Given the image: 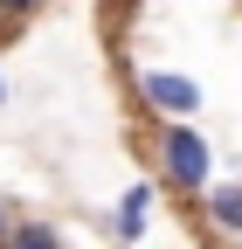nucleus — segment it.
Listing matches in <instances>:
<instances>
[{"label": "nucleus", "instance_id": "1", "mask_svg": "<svg viewBox=\"0 0 242 249\" xmlns=\"http://www.w3.org/2000/svg\"><path fill=\"white\" fill-rule=\"evenodd\" d=\"M153 160H159V187H173V194H187V201H201L207 187H215V152H207V132L194 118H159Z\"/></svg>", "mask_w": 242, "mask_h": 249}, {"label": "nucleus", "instance_id": "2", "mask_svg": "<svg viewBox=\"0 0 242 249\" xmlns=\"http://www.w3.org/2000/svg\"><path fill=\"white\" fill-rule=\"evenodd\" d=\"M138 104L153 118H194L201 111V83L180 70H138Z\"/></svg>", "mask_w": 242, "mask_h": 249}, {"label": "nucleus", "instance_id": "3", "mask_svg": "<svg viewBox=\"0 0 242 249\" xmlns=\"http://www.w3.org/2000/svg\"><path fill=\"white\" fill-rule=\"evenodd\" d=\"M145 229H153V180H132L118 194V242H145Z\"/></svg>", "mask_w": 242, "mask_h": 249}, {"label": "nucleus", "instance_id": "4", "mask_svg": "<svg viewBox=\"0 0 242 249\" xmlns=\"http://www.w3.org/2000/svg\"><path fill=\"white\" fill-rule=\"evenodd\" d=\"M201 201H207V222L222 235H242V180H215Z\"/></svg>", "mask_w": 242, "mask_h": 249}, {"label": "nucleus", "instance_id": "5", "mask_svg": "<svg viewBox=\"0 0 242 249\" xmlns=\"http://www.w3.org/2000/svg\"><path fill=\"white\" fill-rule=\"evenodd\" d=\"M7 249H63V235H55L49 222H14V235H7Z\"/></svg>", "mask_w": 242, "mask_h": 249}, {"label": "nucleus", "instance_id": "6", "mask_svg": "<svg viewBox=\"0 0 242 249\" xmlns=\"http://www.w3.org/2000/svg\"><path fill=\"white\" fill-rule=\"evenodd\" d=\"M49 7V0H0V21H7V28H21V21H35Z\"/></svg>", "mask_w": 242, "mask_h": 249}, {"label": "nucleus", "instance_id": "7", "mask_svg": "<svg viewBox=\"0 0 242 249\" xmlns=\"http://www.w3.org/2000/svg\"><path fill=\"white\" fill-rule=\"evenodd\" d=\"M7 235H14V222H7V208H0V249H7Z\"/></svg>", "mask_w": 242, "mask_h": 249}, {"label": "nucleus", "instance_id": "8", "mask_svg": "<svg viewBox=\"0 0 242 249\" xmlns=\"http://www.w3.org/2000/svg\"><path fill=\"white\" fill-rule=\"evenodd\" d=\"M0 104H7V76H0Z\"/></svg>", "mask_w": 242, "mask_h": 249}, {"label": "nucleus", "instance_id": "9", "mask_svg": "<svg viewBox=\"0 0 242 249\" xmlns=\"http://www.w3.org/2000/svg\"><path fill=\"white\" fill-rule=\"evenodd\" d=\"M7 35H14V28H7V21H0V42H7Z\"/></svg>", "mask_w": 242, "mask_h": 249}]
</instances>
